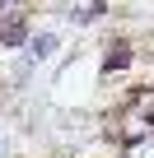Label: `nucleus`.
<instances>
[{
	"instance_id": "obj_1",
	"label": "nucleus",
	"mask_w": 154,
	"mask_h": 158,
	"mask_svg": "<svg viewBox=\"0 0 154 158\" xmlns=\"http://www.w3.org/2000/svg\"><path fill=\"white\" fill-rule=\"evenodd\" d=\"M135 60H140V47H135V37H126V33H112L103 47H98V84H117V79H126L131 70H135Z\"/></svg>"
},
{
	"instance_id": "obj_4",
	"label": "nucleus",
	"mask_w": 154,
	"mask_h": 158,
	"mask_svg": "<svg viewBox=\"0 0 154 158\" xmlns=\"http://www.w3.org/2000/svg\"><path fill=\"white\" fill-rule=\"evenodd\" d=\"M0 158H10V139H0Z\"/></svg>"
},
{
	"instance_id": "obj_2",
	"label": "nucleus",
	"mask_w": 154,
	"mask_h": 158,
	"mask_svg": "<svg viewBox=\"0 0 154 158\" xmlns=\"http://www.w3.org/2000/svg\"><path fill=\"white\" fill-rule=\"evenodd\" d=\"M37 19L33 10H0V56H19L33 37Z\"/></svg>"
},
{
	"instance_id": "obj_3",
	"label": "nucleus",
	"mask_w": 154,
	"mask_h": 158,
	"mask_svg": "<svg viewBox=\"0 0 154 158\" xmlns=\"http://www.w3.org/2000/svg\"><path fill=\"white\" fill-rule=\"evenodd\" d=\"M61 47H65V33H61L56 23H37L33 37H28V47H24V56L42 70V65H51V60L61 56Z\"/></svg>"
}]
</instances>
